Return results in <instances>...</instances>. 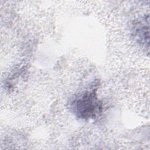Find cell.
Segmentation results:
<instances>
[{"label": "cell", "instance_id": "cell-1", "mask_svg": "<svg viewBox=\"0 0 150 150\" xmlns=\"http://www.w3.org/2000/svg\"><path fill=\"white\" fill-rule=\"evenodd\" d=\"M74 108L77 115L81 118H89L96 114L100 107L95 93L87 92L74 101Z\"/></svg>", "mask_w": 150, "mask_h": 150}]
</instances>
